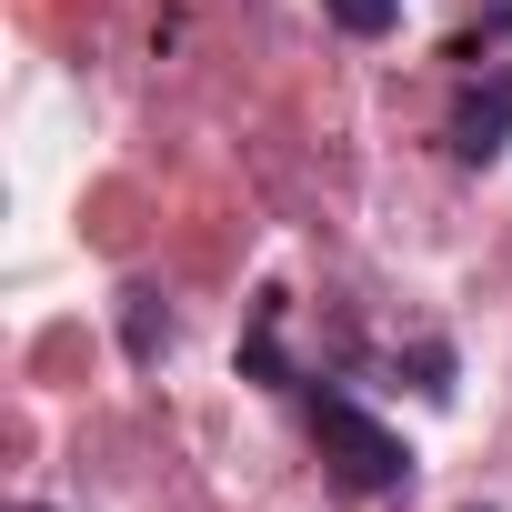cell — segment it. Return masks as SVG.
I'll use <instances>...</instances> for the list:
<instances>
[{
  "mask_svg": "<svg viewBox=\"0 0 512 512\" xmlns=\"http://www.w3.org/2000/svg\"><path fill=\"white\" fill-rule=\"evenodd\" d=\"M312 442H322V472H332L352 502H392V492L412 482V442H402L382 412H362L352 392H312Z\"/></svg>",
  "mask_w": 512,
  "mask_h": 512,
  "instance_id": "1",
  "label": "cell"
},
{
  "mask_svg": "<svg viewBox=\"0 0 512 512\" xmlns=\"http://www.w3.org/2000/svg\"><path fill=\"white\" fill-rule=\"evenodd\" d=\"M442 141H452V161H472V171H492V161L512 151V61H492V71H472V81L452 91Z\"/></svg>",
  "mask_w": 512,
  "mask_h": 512,
  "instance_id": "2",
  "label": "cell"
},
{
  "mask_svg": "<svg viewBox=\"0 0 512 512\" xmlns=\"http://www.w3.org/2000/svg\"><path fill=\"white\" fill-rule=\"evenodd\" d=\"M282 292H262V302H251V332H241V372L251 382H262V392H292V382H312V372H292V352H282Z\"/></svg>",
  "mask_w": 512,
  "mask_h": 512,
  "instance_id": "3",
  "label": "cell"
},
{
  "mask_svg": "<svg viewBox=\"0 0 512 512\" xmlns=\"http://www.w3.org/2000/svg\"><path fill=\"white\" fill-rule=\"evenodd\" d=\"M121 352H131V362H161V352H171V312H161L151 282L121 292Z\"/></svg>",
  "mask_w": 512,
  "mask_h": 512,
  "instance_id": "4",
  "label": "cell"
},
{
  "mask_svg": "<svg viewBox=\"0 0 512 512\" xmlns=\"http://www.w3.org/2000/svg\"><path fill=\"white\" fill-rule=\"evenodd\" d=\"M322 21L352 41H382V31H402V0H322Z\"/></svg>",
  "mask_w": 512,
  "mask_h": 512,
  "instance_id": "5",
  "label": "cell"
},
{
  "mask_svg": "<svg viewBox=\"0 0 512 512\" xmlns=\"http://www.w3.org/2000/svg\"><path fill=\"white\" fill-rule=\"evenodd\" d=\"M11 512H51V502H11Z\"/></svg>",
  "mask_w": 512,
  "mask_h": 512,
  "instance_id": "6",
  "label": "cell"
}]
</instances>
